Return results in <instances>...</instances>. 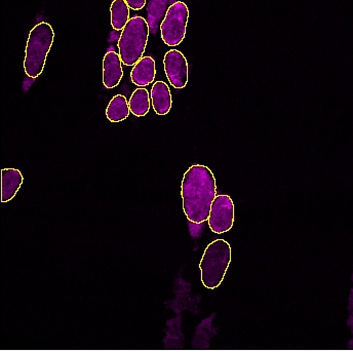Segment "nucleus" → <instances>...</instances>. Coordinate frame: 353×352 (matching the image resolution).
I'll list each match as a JSON object with an SVG mask.
<instances>
[{"label":"nucleus","mask_w":353,"mask_h":352,"mask_svg":"<svg viewBox=\"0 0 353 352\" xmlns=\"http://www.w3.org/2000/svg\"><path fill=\"white\" fill-rule=\"evenodd\" d=\"M181 196L189 222L203 224L208 221L212 203L217 196L216 179L211 169L201 165L189 167L183 177Z\"/></svg>","instance_id":"f257e3e1"},{"label":"nucleus","mask_w":353,"mask_h":352,"mask_svg":"<svg viewBox=\"0 0 353 352\" xmlns=\"http://www.w3.org/2000/svg\"><path fill=\"white\" fill-rule=\"evenodd\" d=\"M54 32L48 23L41 22L29 33L24 68L27 76L37 79L43 73L46 56L54 43Z\"/></svg>","instance_id":"f03ea898"},{"label":"nucleus","mask_w":353,"mask_h":352,"mask_svg":"<svg viewBox=\"0 0 353 352\" xmlns=\"http://www.w3.org/2000/svg\"><path fill=\"white\" fill-rule=\"evenodd\" d=\"M231 262V247L226 240H216L209 245L201 258V282L210 290L218 288L224 280Z\"/></svg>","instance_id":"7ed1b4c3"},{"label":"nucleus","mask_w":353,"mask_h":352,"mask_svg":"<svg viewBox=\"0 0 353 352\" xmlns=\"http://www.w3.org/2000/svg\"><path fill=\"white\" fill-rule=\"evenodd\" d=\"M150 27L142 17L130 19L119 39V56L125 66H134L142 58L148 43Z\"/></svg>","instance_id":"20e7f679"},{"label":"nucleus","mask_w":353,"mask_h":352,"mask_svg":"<svg viewBox=\"0 0 353 352\" xmlns=\"http://www.w3.org/2000/svg\"><path fill=\"white\" fill-rule=\"evenodd\" d=\"M189 19L188 6L182 1L170 6L161 25V39L169 47H176L184 41Z\"/></svg>","instance_id":"39448f33"},{"label":"nucleus","mask_w":353,"mask_h":352,"mask_svg":"<svg viewBox=\"0 0 353 352\" xmlns=\"http://www.w3.org/2000/svg\"><path fill=\"white\" fill-rule=\"evenodd\" d=\"M208 222L214 234H225L232 228L234 222V203L230 196L225 194L216 196L212 203Z\"/></svg>","instance_id":"423d86ee"},{"label":"nucleus","mask_w":353,"mask_h":352,"mask_svg":"<svg viewBox=\"0 0 353 352\" xmlns=\"http://www.w3.org/2000/svg\"><path fill=\"white\" fill-rule=\"evenodd\" d=\"M165 75L170 83L176 90L184 89L188 83V62L182 52L171 50L163 59Z\"/></svg>","instance_id":"0eeeda50"},{"label":"nucleus","mask_w":353,"mask_h":352,"mask_svg":"<svg viewBox=\"0 0 353 352\" xmlns=\"http://www.w3.org/2000/svg\"><path fill=\"white\" fill-rule=\"evenodd\" d=\"M123 76V61L117 52L110 50L103 60V85L107 89L117 87Z\"/></svg>","instance_id":"6e6552de"},{"label":"nucleus","mask_w":353,"mask_h":352,"mask_svg":"<svg viewBox=\"0 0 353 352\" xmlns=\"http://www.w3.org/2000/svg\"><path fill=\"white\" fill-rule=\"evenodd\" d=\"M157 76L155 61L151 56H143L132 67L131 81L137 87H147L154 81Z\"/></svg>","instance_id":"1a4fd4ad"},{"label":"nucleus","mask_w":353,"mask_h":352,"mask_svg":"<svg viewBox=\"0 0 353 352\" xmlns=\"http://www.w3.org/2000/svg\"><path fill=\"white\" fill-rule=\"evenodd\" d=\"M151 103L155 113L167 115L171 111L173 99L169 85L163 81H157L151 89Z\"/></svg>","instance_id":"9d476101"},{"label":"nucleus","mask_w":353,"mask_h":352,"mask_svg":"<svg viewBox=\"0 0 353 352\" xmlns=\"http://www.w3.org/2000/svg\"><path fill=\"white\" fill-rule=\"evenodd\" d=\"M24 178L19 169H3L1 171V201L8 203L16 196Z\"/></svg>","instance_id":"9b49d317"},{"label":"nucleus","mask_w":353,"mask_h":352,"mask_svg":"<svg viewBox=\"0 0 353 352\" xmlns=\"http://www.w3.org/2000/svg\"><path fill=\"white\" fill-rule=\"evenodd\" d=\"M129 101L123 95H117L111 99L106 109V116L111 123H121L129 117Z\"/></svg>","instance_id":"f8f14e48"},{"label":"nucleus","mask_w":353,"mask_h":352,"mask_svg":"<svg viewBox=\"0 0 353 352\" xmlns=\"http://www.w3.org/2000/svg\"><path fill=\"white\" fill-rule=\"evenodd\" d=\"M168 1L169 0H149L148 3V22L150 27V32L153 34L157 32L159 28H161V23L165 19L168 10Z\"/></svg>","instance_id":"ddd939ff"},{"label":"nucleus","mask_w":353,"mask_h":352,"mask_svg":"<svg viewBox=\"0 0 353 352\" xmlns=\"http://www.w3.org/2000/svg\"><path fill=\"white\" fill-rule=\"evenodd\" d=\"M110 14L113 29L123 30L130 21V6L125 0H114L111 3Z\"/></svg>","instance_id":"4468645a"},{"label":"nucleus","mask_w":353,"mask_h":352,"mask_svg":"<svg viewBox=\"0 0 353 352\" xmlns=\"http://www.w3.org/2000/svg\"><path fill=\"white\" fill-rule=\"evenodd\" d=\"M132 114L137 117L145 116L150 109V96L144 87L137 89L129 101Z\"/></svg>","instance_id":"2eb2a0df"},{"label":"nucleus","mask_w":353,"mask_h":352,"mask_svg":"<svg viewBox=\"0 0 353 352\" xmlns=\"http://www.w3.org/2000/svg\"><path fill=\"white\" fill-rule=\"evenodd\" d=\"M128 6H130V8L134 10H140L144 8L145 4H146L147 0H125Z\"/></svg>","instance_id":"dca6fc26"},{"label":"nucleus","mask_w":353,"mask_h":352,"mask_svg":"<svg viewBox=\"0 0 353 352\" xmlns=\"http://www.w3.org/2000/svg\"><path fill=\"white\" fill-rule=\"evenodd\" d=\"M348 309H350V318H348L347 324L348 326H350V328H352L353 335V290L352 291V295H350V307H348ZM350 347H352V349L353 347V339L352 340V342L350 343Z\"/></svg>","instance_id":"f3484780"},{"label":"nucleus","mask_w":353,"mask_h":352,"mask_svg":"<svg viewBox=\"0 0 353 352\" xmlns=\"http://www.w3.org/2000/svg\"><path fill=\"white\" fill-rule=\"evenodd\" d=\"M352 280H353V276H352Z\"/></svg>","instance_id":"a211bd4d"}]
</instances>
